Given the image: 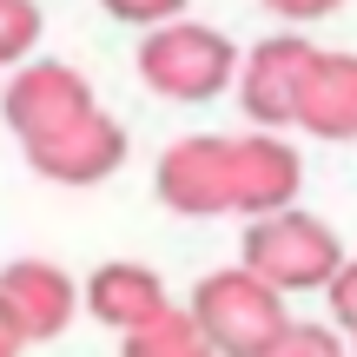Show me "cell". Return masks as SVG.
<instances>
[{
    "label": "cell",
    "instance_id": "obj_1",
    "mask_svg": "<svg viewBox=\"0 0 357 357\" xmlns=\"http://www.w3.org/2000/svg\"><path fill=\"white\" fill-rule=\"evenodd\" d=\"M192 318H199L205 344H212L218 357H265L284 331H291L284 291L265 284L258 271H245V265L199 278V291H192Z\"/></svg>",
    "mask_w": 357,
    "mask_h": 357
},
{
    "label": "cell",
    "instance_id": "obj_2",
    "mask_svg": "<svg viewBox=\"0 0 357 357\" xmlns=\"http://www.w3.org/2000/svg\"><path fill=\"white\" fill-rule=\"evenodd\" d=\"M238 252H245V271H258L265 284H278L284 298L291 291H331V278L351 265L344 245H337V231L324 225V218L298 212V205L252 218Z\"/></svg>",
    "mask_w": 357,
    "mask_h": 357
},
{
    "label": "cell",
    "instance_id": "obj_3",
    "mask_svg": "<svg viewBox=\"0 0 357 357\" xmlns=\"http://www.w3.org/2000/svg\"><path fill=\"white\" fill-rule=\"evenodd\" d=\"M238 47H231L218 26H199V20H172V26H153L139 40V79L166 100H212L238 79Z\"/></svg>",
    "mask_w": 357,
    "mask_h": 357
},
{
    "label": "cell",
    "instance_id": "obj_4",
    "mask_svg": "<svg viewBox=\"0 0 357 357\" xmlns=\"http://www.w3.org/2000/svg\"><path fill=\"white\" fill-rule=\"evenodd\" d=\"M93 113H100V106H93L86 73H73V66H60V60L20 66V73L7 79V93H0V119L13 126L20 146L60 139V132H73L79 119H93Z\"/></svg>",
    "mask_w": 357,
    "mask_h": 357
},
{
    "label": "cell",
    "instance_id": "obj_5",
    "mask_svg": "<svg viewBox=\"0 0 357 357\" xmlns=\"http://www.w3.org/2000/svg\"><path fill=\"white\" fill-rule=\"evenodd\" d=\"M318 66V47L298 33H278V40H258L238 66V106L252 126H298V100H305V79Z\"/></svg>",
    "mask_w": 357,
    "mask_h": 357
},
{
    "label": "cell",
    "instance_id": "obj_6",
    "mask_svg": "<svg viewBox=\"0 0 357 357\" xmlns=\"http://www.w3.org/2000/svg\"><path fill=\"white\" fill-rule=\"evenodd\" d=\"M159 199L185 218H212L231 212V139H178L166 159H159Z\"/></svg>",
    "mask_w": 357,
    "mask_h": 357
},
{
    "label": "cell",
    "instance_id": "obj_7",
    "mask_svg": "<svg viewBox=\"0 0 357 357\" xmlns=\"http://www.w3.org/2000/svg\"><path fill=\"white\" fill-rule=\"evenodd\" d=\"M26 166L40 178H53V185H100V178H113L126 166V126L113 113H93L73 132H60V139L26 146Z\"/></svg>",
    "mask_w": 357,
    "mask_h": 357
},
{
    "label": "cell",
    "instance_id": "obj_8",
    "mask_svg": "<svg viewBox=\"0 0 357 357\" xmlns=\"http://www.w3.org/2000/svg\"><path fill=\"white\" fill-rule=\"evenodd\" d=\"M0 305H7V318L20 324L26 344H40V337H60L66 324H73L79 291H73V278H66L60 265H47V258H13V265L0 271Z\"/></svg>",
    "mask_w": 357,
    "mask_h": 357
},
{
    "label": "cell",
    "instance_id": "obj_9",
    "mask_svg": "<svg viewBox=\"0 0 357 357\" xmlns=\"http://www.w3.org/2000/svg\"><path fill=\"white\" fill-rule=\"evenodd\" d=\"M298 185H305V166H298V153L278 132L231 139V212H245V218L284 212L298 199Z\"/></svg>",
    "mask_w": 357,
    "mask_h": 357
},
{
    "label": "cell",
    "instance_id": "obj_10",
    "mask_svg": "<svg viewBox=\"0 0 357 357\" xmlns=\"http://www.w3.org/2000/svg\"><path fill=\"white\" fill-rule=\"evenodd\" d=\"M298 126L311 139H357V53H318L298 100Z\"/></svg>",
    "mask_w": 357,
    "mask_h": 357
},
{
    "label": "cell",
    "instance_id": "obj_11",
    "mask_svg": "<svg viewBox=\"0 0 357 357\" xmlns=\"http://www.w3.org/2000/svg\"><path fill=\"white\" fill-rule=\"evenodd\" d=\"M86 311L100 324H113V331H139V324H153L166 305V284H159V271L146 265H100L86 278Z\"/></svg>",
    "mask_w": 357,
    "mask_h": 357
},
{
    "label": "cell",
    "instance_id": "obj_12",
    "mask_svg": "<svg viewBox=\"0 0 357 357\" xmlns=\"http://www.w3.org/2000/svg\"><path fill=\"white\" fill-rule=\"evenodd\" d=\"M199 344H205V331L192 311H159L153 324L126 331V357H192Z\"/></svg>",
    "mask_w": 357,
    "mask_h": 357
},
{
    "label": "cell",
    "instance_id": "obj_13",
    "mask_svg": "<svg viewBox=\"0 0 357 357\" xmlns=\"http://www.w3.org/2000/svg\"><path fill=\"white\" fill-rule=\"evenodd\" d=\"M40 40V7L33 0H0V66L26 60Z\"/></svg>",
    "mask_w": 357,
    "mask_h": 357
},
{
    "label": "cell",
    "instance_id": "obj_14",
    "mask_svg": "<svg viewBox=\"0 0 357 357\" xmlns=\"http://www.w3.org/2000/svg\"><path fill=\"white\" fill-rule=\"evenodd\" d=\"M265 357H344V344H337V331H324V324H291Z\"/></svg>",
    "mask_w": 357,
    "mask_h": 357
},
{
    "label": "cell",
    "instance_id": "obj_15",
    "mask_svg": "<svg viewBox=\"0 0 357 357\" xmlns=\"http://www.w3.org/2000/svg\"><path fill=\"white\" fill-rule=\"evenodd\" d=\"M100 7L113 13V20L146 26V33H153V26H172L178 13H185V0H100Z\"/></svg>",
    "mask_w": 357,
    "mask_h": 357
},
{
    "label": "cell",
    "instance_id": "obj_16",
    "mask_svg": "<svg viewBox=\"0 0 357 357\" xmlns=\"http://www.w3.org/2000/svg\"><path fill=\"white\" fill-rule=\"evenodd\" d=\"M331 318L357 337V265H344V271L331 278Z\"/></svg>",
    "mask_w": 357,
    "mask_h": 357
},
{
    "label": "cell",
    "instance_id": "obj_17",
    "mask_svg": "<svg viewBox=\"0 0 357 357\" xmlns=\"http://www.w3.org/2000/svg\"><path fill=\"white\" fill-rule=\"evenodd\" d=\"M278 20H324V13H337L344 0H265Z\"/></svg>",
    "mask_w": 357,
    "mask_h": 357
},
{
    "label": "cell",
    "instance_id": "obj_18",
    "mask_svg": "<svg viewBox=\"0 0 357 357\" xmlns=\"http://www.w3.org/2000/svg\"><path fill=\"white\" fill-rule=\"evenodd\" d=\"M20 344H26L20 324H13V318H7V305H0V357H20Z\"/></svg>",
    "mask_w": 357,
    "mask_h": 357
},
{
    "label": "cell",
    "instance_id": "obj_19",
    "mask_svg": "<svg viewBox=\"0 0 357 357\" xmlns=\"http://www.w3.org/2000/svg\"><path fill=\"white\" fill-rule=\"evenodd\" d=\"M192 357H218V351H212V344H199V351H192Z\"/></svg>",
    "mask_w": 357,
    "mask_h": 357
}]
</instances>
